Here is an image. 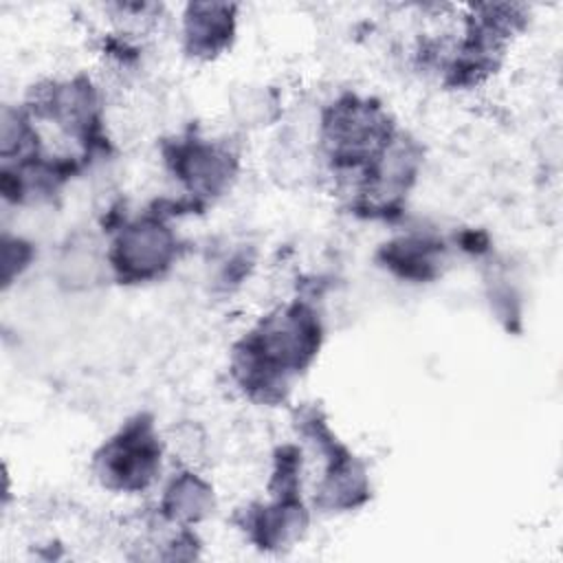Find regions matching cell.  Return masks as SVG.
<instances>
[{
  "label": "cell",
  "mask_w": 563,
  "mask_h": 563,
  "mask_svg": "<svg viewBox=\"0 0 563 563\" xmlns=\"http://www.w3.org/2000/svg\"><path fill=\"white\" fill-rule=\"evenodd\" d=\"M321 325L306 303H292L266 317L235 352L242 385L264 398L286 387V378L303 369L319 350Z\"/></svg>",
  "instance_id": "6da1fadb"
},
{
  "label": "cell",
  "mask_w": 563,
  "mask_h": 563,
  "mask_svg": "<svg viewBox=\"0 0 563 563\" xmlns=\"http://www.w3.org/2000/svg\"><path fill=\"white\" fill-rule=\"evenodd\" d=\"M161 464V444L145 416L132 420L121 433L110 438L97 453V473L110 488L141 490Z\"/></svg>",
  "instance_id": "7a4b0ae2"
},
{
  "label": "cell",
  "mask_w": 563,
  "mask_h": 563,
  "mask_svg": "<svg viewBox=\"0 0 563 563\" xmlns=\"http://www.w3.org/2000/svg\"><path fill=\"white\" fill-rule=\"evenodd\" d=\"M176 238L156 211L121 229L110 262L121 279L141 282L163 273L176 257Z\"/></svg>",
  "instance_id": "3957f363"
},
{
  "label": "cell",
  "mask_w": 563,
  "mask_h": 563,
  "mask_svg": "<svg viewBox=\"0 0 563 563\" xmlns=\"http://www.w3.org/2000/svg\"><path fill=\"white\" fill-rule=\"evenodd\" d=\"M167 161L194 196H216L233 176V154L198 139L176 143Z\"/></svg>",
  "instance_id": "277c9868"
},
{
  "label": "cell",
  "mask_w": 563,
  "mask_h": 563,
  "mask_svg": "<svg viewBox=\"0 0 563 563\" xmlns=\"http://www.w3.org/2000/svg\"><path fill=\"white\" fill-rule=\"evenodd\" d=\"M233 18L229 7L196 4L187 18V42L194 55H213L229 44Z\"/></svg>",
  "instance_id": "5b68a950"
},
{
  "label": "cell",
  "mask_w": 563,
  "mask_h": 563,
  "mask_svg": "<svg viewBox=\"0 0 563 563\" xmlns=\"http://www.w3.org/2000/svg\"><path fill=\"white\" fill-rule=\"evenodd\" d=\"M209 508H213L211 490L202 479H198L191 473H183L174 477V482L165 490L163 512L172 521L194 523L207 517Z\"/></svg>",
  "instance_id": "8992f818"
},
{
  "label": "cell",
  "mask_w": 563,
  "mask_h": 563,
  "mask_svg": "<svg viewBox=\"0 0 563 563\" xmlns=\"http://www.w3.org/2000/svg\"><path fill=\"white\" fill-rule=\"evenodd\" d=\"M442 244L431 242L427 238H407L396 240L385 249V264L394 271H398L402 277H429L435 255Z\"/></svg>",
  "instance_id": "52a82bcc"
}]
</instances>
